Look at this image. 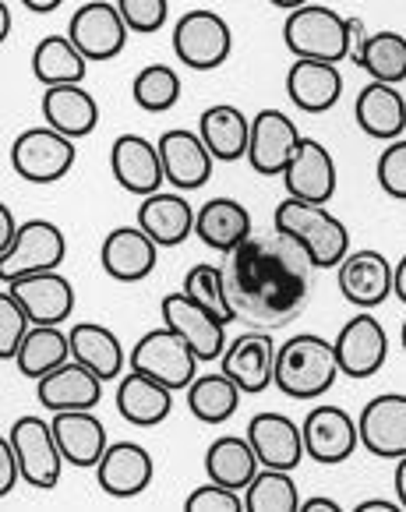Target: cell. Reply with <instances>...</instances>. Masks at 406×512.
<instances>
[{
    "mask_svg": "<svg viewBox=\"0 0 406 512\" xmlns=\"http://www.w3.org/2000/svg\"><path fill=\"white\" fill-rule=\"evenodd\" d=\"M308 262L304 248L283 234L248 237L226 255V290L237 318H248L258 329H279L308 301Z\"/></svg>",
    "mask_w": 406,
    "mask_h": 512,
    "instance_id": "obj_1",
    "label": "cell"
},
{
    "mask_svg": "<svg viewBox=\"0 0 406 512\" xmlns=\"http://www.w3.org/2000/svg\"><path fill=\"white\" fill-rule=\"evenodd\" d=\"M272 226H276V234L301 244L315 269H339L343 258L350 255V230L343 226V219H336L318 202L283 198L276 205Z\"/></svg>",
    "mask_w": 406,
    "mask_h": 512,
    "instance_id": "obj_2",
    "label": "cell"
},
{
    "mask_svg": "<svg viewBox=\"0 0 406 512\" xmlns=\"http://www.w3.org/2000/svg\"><path fill=\"white\" fill-rule=\"evenodd\" d=\"M343 375L336 343L315 332L286 339L276 350V389L290 400H318Z\"/></svg>",
    "mask_w": 406,
    "mask_h": 512,
    "instance_id": "obj_3",
    "label": "cell"
},
{
    "mask_svg": "<svg viewBox=\"0 0 406 512\" xmlns=\"http://www.w3.org/2000/svg\"><path fill=\"white\" fill-rule=\"evenodd\" d=\"M283 43L294 57L339 64L350 57V18L325 4H304L286 15Z\"/></svg>",
    "mask_w": 406,
    "mask_h": 512,
    "instance_id": "obj_4",
    "label": "cell"
},
{
    "mask_svg": "<svg viewBox=\"0 0 406 512\" xmlns=\"http://www.w3.org/2000/svg\"><path fill=\"white\" fill-rule=\"evenodd\" d=\"M78 159L75 138L61 135L57 128H25L11 142V170L29 184H57L71 174Z\"/></svg>",
    "mask_w": 406,
    "mask_h": 512,
    "instance_id": "obj_5",
    "label": "cell"
},
{
    "mask_svg": "<svg viewBox=\"0 0 406 512\" xmlns=\"http://www.w3.org/2000/svg\"><path fill=\"white\" fill-rule=\"evenodd\" d=\"M234 50V32L223 15L209 8H195L173 25V53L191 71H216Z\"/></svg>",
    "mask_w": 406,
    "mask_h": 512,
    "instance_id": "obj_6",
    "label": "cell"
},
{
    "mask_svg": "<svg viewBox=\"0 0 406 512\" xmlns=\"http://www.w3.org/2000/svg\"><path fill=\"white\" fill-rule=\"evenodd\" d=\"M198 364L202 361H198V354L188 347V339L177 336L170 325L145 332V336L135 343V350L128 354V368L145 371V375L159 378V382H166L177 392H184L191 382H195Z\"/></svg>",
    "mask_w": 406,
    "mask_h": 512,
    "instance_id": "obj_7",
    "label": "cell"
},
{
    "mask_svg": "<svg viewBox=\"0 0 406 512\" xmlns=\"http://www.w3.org/2000/svg\"><path fill=\"white\" fill-rule=\"evenodd\" d=\"M8 442L15 445L25 484H32V488H39V491L57 488L61 470L68 460H64L61 445H57V435H53L50 421H43V417H36V414H22L8 428Z\"/></svg>",
    "mask_w": 406,
    "mask_h": 512,
    "instance_id": "obj_8",
    "label": "cell"
},
{
    "mask_svg": "<svg viewBox=\"0 0 406 512\" xmlns=\"http://www.w3.org/2000/svg\"><path fill=\"white\" fill-rule=\"evenodd\" d=\"M339 294L354 304L357 311H375L396 294V265L382 251H350L336 272Z\"/></svg>",
    "mask_w": 406,
    "mask_h": 512,
    "instance_id": "obj_9",
    "label": "cell"
},
{
    "mask_svg": "<svg viewBox=\"0 0 406 512\" xmlns=\"http://www.w3.org/2000/svg\"><path fill=\"white\" fill-rule=\"evenodd\" d=\"M332 343H336V357L343 375L357 378V382L378 375L385 368V361H389V336H385V325L371 311H357L336 332Z\"/></svg>",
    "mask_w": 406,
    "mask_h": 512,
    "instance_id": "obj_10",
    "label": "cell"
},
{
    "mask_svg": "<svg viewBox=\"0 0 406 512\" xmlns=\"http://www.w3.org/2000/svg\"><path fill=\"white\" fill-rule=\"evenodd\" d=\"M159 311H163V325H170L177 336L188 339V347L195 350L202 364H212L226 354V347H230L226 343V322H219L212 311H205L198 301H191L184 290L166 294Z\"/></svg>",
    "mask_w": 406,
    "mask_h": 512,
    "instance_id": "obj_11",
    "label": "cell"
},
{
    "mask_svg": "<svg viewBox=\"0 0 406 512\" xmlns=\"http://www.w3.org/2000/svg\"><path fill=\"white\" fill-rule=\"evenodd\" d=\"M128 32V22L110 0H89L68 22V36L89 61H113L128 46Z\"/></svg>",
    "mask_w": 406,
    "mask_h": 512,
    "instance_id": "obj_12",
    "label": "cell"
},
{
    "mask_svg": "<svg viewBox=\"0 0 406 512\" xmlns=\"http://www.w3.org/2000/svg\"><path fill=\"white\" fill-rule=\"evenodd\" d=\"M304 449H308V460L322 463V467H336L346 463L361 445V428L343 407H332L322 403L304 417Z\"/></svg>",
    "mask_w": 406,
    "mask_h": 512,
    "instance_id": "obj_13",
    "label": "cell"
},
{
    "mask_svg": "<svg viewBox=\"0 0 406 512\" xmlns=\"http://www.w3.org/2000/svg\"><path fill=\"white\" fill-rule=\"evenodd\" d=\"M64 255H68V237H64L61 226L50 223V219H29V223H22L15 248L0 258V279L61 269Z\"/></svg>",
    "mask_w": 406,
    "mask_h": 512,
    "instance_id": "obj_14",
    "label": "cell"
},
{
    "mask_svg": "<svg viewBox=\"0 0 406 512\" xmlns=\"http://www.w3.org/2000/svg\"><path fill=\"white\" fill-rule=\"evenodd\" d=\"M110 170H113V181L135 198L156 195V191H163V181H166L163 159H159V145L142 135L113 138Z\"/></svg>",
    "mask_w": 406,
    "mask_h": 512,
    "instance_id": "obj_15",
    "label": "cell"
},
{
    "mask_svg": "<svg viewBox=\"0 0 406 512\" xmlns=\"http://www.w3.org/2000/svg\"><path fill=\"white\" fill-rule=\"evenodd\" d=\"M159 159H163L166 181L177 191H198L212 181L216 156L209 152L205 138L188 128H170L159 135Z\"/></svg>",
    "mask_w": 406,
    "mask_h": 512,
    "instance_id": "obj_16",
    "label": "cell"
},
{
    "mask_svg": "<svg viewBox=\"0 0 406 512\" xmlns=\"http://www.w3.org/2000/svg\"><path fill=\"white\" fill-rule=\"evenodd\" d=\"M0 283L25 304L32 325H61L75 311V287L57 269L25 272L15 279H0Z\"/></svg>",
    "mask_w": 406,
    "mask_h": 512,
    "instance_id": "obj_17",
    "label": "cell"
},
{
    "mask_svg": "<svg viewBox=\"0 0 406 512\" xmlns=\"http://www.w3.org/2000/svg\"><path fill=\"white\" fill-rule=\"evenodd\" d=\"M297 145H301V131H297L294 117H286V113H279V110H258L255 117H251L248 163L255 174L283 177L286 163L294 159Z\"/></svg>",
    "mask_w": 406,
    "mask_h": 512,
    "instance_id": "obj_18",
    "label": "cell"
},
{
    "mask_svg": "<svg viewBox=\"0 0 406 512\" xmlns=\"http://www.w3.org/2000/svg\"><path fill=\"white\" fill-rule=\"evenodd\" d=\"M99 262L103 272L117 283H142L156 272L159 262V244L145 234L142 226H113L110 234L103 237L99 248Z\"/></svg>",
    "mask_w": 406,
    "mask_h": 512,
    "instance_id": "obj_19",
    "label": "cell"
},
{
    "mask_svg": "<svg viewBox=\"0 0 406 512\" xmlns=\"http://www.w3.org/2000/svg\"><path fill=\"white\" fill-rule=\"evenodd\" d=\"M361 445L378 460H403L406 456V396L382 392L361 410Z\"/></svg>",
    "mask_w": 406,
    "mask_h": 512,
    "instance_id": "obj_20",
    "label": "cell"
},
{
    "mask_svg": "<svg viewBox=\"0 0 406 512\" xmlns=\"http://www.w3.org/2000/svg\"><path fill=\"white\" fill-rule=\"evenodd\" d=\"M283 184H286V195L290 198L325 205L332 195H336V184H339L336 159H332V152L325 149L322 142L301 138L294 159H290L283 170Z\"/></svg>",
    "mask_w": 406,
    "mask_h": 512,
    "instance_id": "obj_21",
    "label": "cell"
},
{
    "mask_svg": "<svg viewBox=\"0 0 406 512\" xmlns=\"http://www.w3.org/2000/svg\"><path fill=\"white\" fill-rule=\"evenodd\" d=\"M219 368L241 385V392L258 396L276 385V343L269 332H244L219 357Z\"/></svg>",
    "mask_w": 406,
    "mask_h": 512,
    "instance_id": "obj_22",
    "label": "cell"
},
{
    "mask_svg": "<svg viewBox=\"0 0 406 512\" xmlns=\"http://www.w3.org/2000/svg\"><path fill=\"white\" fill-rule=\"evenodd\" d=\"M248 438L258 452V463L272 470H297L308 456L304 449V428L276 410H262L248 421Z\"/></svg>",
    "mask_w": 406,
    "mask_h": 512,
    "instance_id": "obj_23",
    "label": "cell"
},
{
    "mask_svg": "<svg viewBox=\"0 0 406 512\" xmlns=\"http://www.w3.org/2000/svg\"><path fill=\"white\" fill-rule=\"evenodd\" d=\"M156 463H152L149 449L138 442H113L106 445L103 460L96 467L99 488L110 498H135L152 484Z\"/></svg>",
    "mask_w": 406,
    "mask_h": 512,
    "instance_id": "obj_24",
    "label": "cell"
},
{
    "mask_svg": "<svg viewBox=\"0 0 406 512\" xmlns=\"http://www.w3.org/2000/svg\"><path fill=\"white\" fill-rule=\"evenodd\" d=\"M103 385L106 382L96 371L85 368V364H78L75 357H71L68 364H61L57 371L39 378L36 396L53 414H61V410H92L103 400Z\"/></svg>",
    "mask_w": 406,
    "mask_h": 512,
    "instance_id": "obj_25",
    "label": "cell"
},
{
    "mask_svg": "<svg viewBox=\"0 0 406 512\" xmlns=\"http://www.w3.org/2000/svg\"><path fill=\"white\" fill-rule=\"evenodd\" d=\"M286 96L301 113H329L339 103V96H343L339 64L297 57L290 64V71H286Z\"/></svg>",
    "mask_w": 406,
    "mask_h": 512,
    "instance_id": "obj_26",
    "label": "cell"
},
{
    "mask_svg": "<svg viewBox=\"0 0 406 512\" xmlns=\"http://www.w3.org/2000/svg\"><path fill=\"white\" fill-rule=\"evenodd\" d=\"M173 392L177 389H170L159 378L128 368V375H121V382H117V410L135 428H156L170 417Z\"/></svg>",
    "mask_w": 406,
    "mask_h": 512,
    "instance_id": "obj_27",
    "label": "cell"
},
{
    "mask_svg": "<svg viewBox=\"0 0 406 512\" xmlns=\"http://www.w3.org/2000/svg\"><path fill=\"white\" fill-rule=\"evenodd\" d=\"M198 209L177 191H156V195L142 198L138 205V226L159 244V248H177L195 234Z\"/></svg>",
    "mask_w": 406,
    "mask_h": 512,
    "instance_id": "obj_28",
    "label": "cell"
},
{
    "mask_svg": "<svg viewBox=\"0 0 406 512\" xmlns=\"http://www.w3.org/2000/svg\"><path fill=\"white\" fill-rule=\"evenodd\" d=\"M53 435L61 445L64 460L78 470H96L106 452V424L92 410H61L53 414Z\"/></svg>",
    "mask_w": 406,
    "mask_h": 512,
    "instance_id": "obj_29",
    "label": "cell"
},
{
    "mask_svg": "<svg viewBox=\"0 0 406 512\" xmlns=\"http://www.w3.org/2000/svg\"><path fill=\"white\" fill-rule=\"evenodd\" d=\"M361 131L375 142H396L406 131V92L389 82H368L354 103Z\"/></svg>",
    "mask_w": 406,
    "mask_h": 512,
    "instance_id": "obj_30",
    "label": "cell"
},
{
    "mask_svg": "<svg viewBox=\"0 0 406 512\" xmlns=\"http://www.w3.org/2000/svg\"><path fill=\"white\" fill-rule=\"evenodd\" d=\"M195 237L205 248L230 255L251 237V212L248 205H241L237 198H209L198 209L195 219Z\"/></svg>",
    "mask_w": 406,
    "mask_h": 512,
    "instance_id": "obj_31",
    "label": "cell"
},
{
    "mask_svg": "<svg viewBox=\"0 0 406 512\" xmlns=\"http://www.w3.org/2000/svg\"><path fill=\"white\" fill-rule=\"evenodd\" d=\"M43 117L50 128L68 138H85L99 128V103L82 82L78 85H46L43 92Z\"/></svg>",
    "mask_w": 406,
    "mask_h": 512,
    "instance_id": "obj_32",
    "label": "cell"
},
{
    "mask_svg": "<svg viewBox=\"0 0 406 512\" xmlns=\"http://www.w3.org/2000/svg\"><path fill=\"white\" fill-rule=\"evenodd\" d=\"M198 135L205 138V145H209V152L216 156V163H237V159L248 156L251 121H248V113L237 110L234 103H216L202 113Z\"/></svg>",
    "mask_w": 406,
    "mask_h": 512,
    "instance_id": "obj_33",
    "label": "cell"
},
{
    "mask_svg": "<svg viewBox=\"0 0 406 512\" xmlns=\"http://www.w3.org/2000/svg\"><path fill=\"white\" fill-rule=\"evenodd\" d=\"M71 357L85 368L96 371L103 382H113V378L124 375V364H128V354H124L121 339L117 332L106 329L99 322H78L71 325Z\"/></svg>",
    "mask_w": 406,
    "mask_h": 512,
    "instance_id": "obj_34",
    "label": "cell"
},
{
    "mask_svg": "<svg viewBox=\"0 0 406 512\" xmlns=\"http://www.w3.org/2000/svg\"><path fill=\"white\" fill-rule=\"evenodd\" d=\"M258 470H262V463H258V452L248 435H223L205 452V477L234 491H248Z\"/></svg>",
    "mask_w": 406,
    "mask_h": 512,
    "instance_id": "obj_35",
    "label": "cell"
},
{
    "mask_svg": "<svg viewBox=\"0 0 406 512\" xmlns=\"http://www.w3.org/2000/svg\"><path fill=\"white\" fill-rule=\"evenodd\" d=\"M188 410L195 421L202 424H226L230 417L237 414V407H241V385L234 382V378L226 375L223 368L219 371H209V375H198L195 382L188 385Z\"/></svg>",
    "mask_w": 406,
    "mask_h": 512,
    "instance_id": "obj_36",
    "label": "cell"
},
{
    "mask_svg": "<svg viewBox=\"0 0 406 512\" xmlns=\"http://www.w3.org/2000/svg\"><path fill=\"white\" fill-rule=\"evenodd\" d=\"M71 361V336L61 332V325H32L29 336L15 354V368L22 378L39 382L43 375L57 371L61 364Z\"/></svg>",
    "mask_w": 406,
    "mask_h": 512,
    "instance_id": "obj_37",
    "label": "cell"
},
{
    "mask_svg": "<svg viewBox=\"0 0 406 512\" xmlns=\"http://www.w3.org/2000/svg\"><path fill=\"white\" fill-rule=\"evenodd\" d=\"M89 57L71 36H43L32 50V75L43 85H78L85 82Z\"/></svg>",
    "mask_w": 406,
    "mask_h": 512,
    "instance_id": "obj_38",
    "label": "cell"
},
{
    "mask_svg": "<svg viewBox=\"0 0 406 512\" xmlns=\"http://www.w3.org/2000/svg\"><path fill=\"white\" fill-rule=\"evenodd\" d=\"M354 64L368 71L371 82H389V85L406 82V36L392 29L368 32L364 50L354 57Z\"/></svg>",
    "mask_w": 406,
    "mask_h": 512,
    "instance_id": "obj_39",
    "label": "cell"
},
{
    "mask_svg": "<svg viewBox=\"0 0 406 512\" xmlns=\"http://www.w3.org/2000/svg\"><path fill=\"white\" fill-rule=\"evenodd\" d=\"M244 509L248 512H297L301 509V491H297L290 470L262 467L258 477L244 491Z\"/></svg>",
    "mask_w": 406,
    "mask_h": 512,
    "instance_id": "obj_40",
    "label": "cell"
},
{
    "mask_svg": "<svg viewBox=\"0 0 406 512\" xmlns=\"http://www.w3.org/2000/svg\"><path fill=\"white\" fill-rule=\"evenodd\" d=\"M184 294L191 297V301H198L205 311H212V315L219 318V322H234L237 311L234 304H230V290H226V276L219 265H209V262H198L191 265L188 272H184Z\"/></svg>",
    "mask_w": 406,
    "mask_h": 512,
    "instance_id": "obj_41",
    "label": "cell"
},
{
    "mask_svg": "<svg viewBox=\"0 0 406 512\" xmlns=\"http://www.w3.org/2000/svg\"><path fill=\"white\" fill-rule=\"evenodd\" d=\"M131 96H135V106H142L145 113H166L181 99V75L170 64H149L131 82Z\"/></svg>",
    "mask_w": 406,
    "mask_h": 512,
    "instance_id": "obj_42",
    "label": "cell"
},
{
    "mask_svg": "<svg viewBox=\"0 0 406 512\" xmlns=\"http://www.w3.org/2000/svg\"><path fill=\"white\" fill-rule=\"evenodd\" d=\"M29 329H32V318L25 311V304L4 287L0 290V361H15Z\"/></svg>",
    "mask_w": 406,
    "mask_h": 512,
    "instance_id": "obj_43",
    "label": "cell"
},
{
    "mask_svg": "<svg viewBox=\"0 0 406 512\" xmlns=\"http://www.w3.org/2000/svg\"><path fill=\"white\" fill-rule=\"evenodd\" d=\"M375 181L389 198L406 202V142L403 138H396V142H389L382 149V156H378V163H375Z\"/></svg>",
    "mask_w": 406,
    "mask_h": 512,
    "instance_id": "obj_44",
    "label": "cell"
},
{
    "mask_svg": "<svg viewBox=\"0 0 406 512\" xmlns=\"http://www.w3.org/2000/svg\"><path fill=\"white\" fill-rule=\"evenodd\" d=\"M117 11L124 15L131 32H159L166 25V15H170V0H113Z\"/></svg>",
    "mask_w": 406,
    "mask_h": 512,
    "instance_id": "obj_45",
    "label": "cell"
},
{
    "mask_svg": "<svg viewBox=\"0 0 406 512\" xmlns=\"http://www.w3.org/2000/svg\"><path fill=\"white\" fill-rule=\"evenodd\" d=\"M184 509L188 512H244V495L234 488H226V484L209 481L184 498Z\"/></svg>",
    "mask_w": 406,
    "mask_h": 512,
    "instance_id": "obj_46",
    "label": "cell"
},
{
    "mask_svg": "<svg viewBox=\"0 0 406 512\" xmlns=\"http://www.w3.org/2000/svg\"><path fill=\"white\" fill-rule=\"evenodd\" d=\"M18 481H22V463L15 456V445L4 435V442H0V495H11Z\"/></svg>",
    "mask_w": 406,
    "mask_h": 512,
    "instance_id": "obj_47",
    "label": "cell"
},
{
    "mask_svg": "<svg viewBox=\"0 0 406 512\" xmlns=\"http://www.w3.org/2000/svg\"><path fill=\"white\" fill-rule=\"evenodd\" d=\"M18 234H22V226H18L15 212H11L8 205H0V258H4L11 248H15Z\"/></svg>",
    "mask_w": 406,
    "mask_h": 512,
    "instance_id": "obj_48",
    "label": "cell"
},
{
    "mask_svg": "<svg viewBox=\"0 0 406 512\" xmlns=\"http://www.w3.org/2000/svg\"><path fill=\"white\" fill-rule=\"evenodd\" d=\"M357 509L361 512H399L403 505H399V498L396 502H389V498H364V502H357Z\"/></svg>",
    "mask_w": 406,
    "mask_h": 512,
    "instance_id": "obj_49",
    "label": "cell"
},
{
    "mask_svg": "<svg viewBox=\"0 0 406 512\" xmlns=\"http://www.w3.org/2000/svg\"><path fill=\"white\" fill-rule=\"evenodd\" d=\"M336 509H339L336 498H322V495L304 498V502H301V512H336Z\"/></svg>",
    "mask_w": 406,
    "mask_h": 512,
    "instance_id": "obj_50",
    "label": "cell"
},
{
    "mask_svg": "<svg viewBox=\"0 0 406 512\" xmlns=\"http://www.w3.org/2000/svg\"><path fill=\"white\" fill-rule=\"evenodd\" d=\"M392 481H396V498H399V505L406 509V456H403V460H396V477H392Z\"/></svg>",
    "mask_w": 406,
    "mask_h": 512,
    "instance_id": "obj_51",
    "label": "cell"
},
{
    "mask_svg": "<svg viewBox=\"0 0 406 512\" xmlns=\"http://www.w3.org/2000/svg\"><path fill=\"white\" fill-rule=\"evenodd\" d=\"M25 8L36 11V15H50V11H57L64 4V0H22Z\"/></svg>",
    "mask_w": 406,
    "mask_h": 512,
    "instance_id": "obj_52",
    "label": "cell"
},
{
    "mask_svg": "<svg viewBox=\"0 0 406 512\" xmlns=\"http://www.w3.org/2000/svg\"><path fill=\"white\" fill-rule=\"evenodd\" d=\"M396 297L406 304V255L396 262Z\"/></svg>",
    "mask_w": 406,
    "mask_h": 512,
    "instance_id": "obj_53",
    "label": "cell"
},
{
    "mask_svg": "<svg viewBox=\"0 0 406 512\" xmlns=\"http://www.w3.org/2000/svg\"><path fill=\"white\" fill-rule=\"evenodd\" d=\"M11 36V11H8V4L0 0V39H8Z\"/></svg>",
    "mask_w": 406,
    "mask_h": 512,
    "instance_id": "obj_54",
    "label": "cell"
},
{
    "mask_svg": "<svg viewBox=\"0 0 406 512\" xmlns=\"http://www.w3.org/2000/svg\"><path fill=\"white\" fill-rule=\"evenodd\" d=\"M269 4L283 11H297V8H304V4H311V0H269Z\"/></svg>",
    "mask_w": 406,
    "mask_h": 512,
    "instance_id": "obj_55",
    "label": "cell"
},
{
    "mask_svg": "<svg viewBox=\"0 0 406 512\" xmlns=\"http://www.w3.org/2000/svg\"><path fill=\"white\" fill-rule=\"evenodd\" d=\"M399 343H403V350H406V318H403V329H399Z\"/></svg>",
    "mask_w": 406,
    "mask_h": 512,
    "instance_id": "obj_56",
    "label": "cell"
}]
</instances>
